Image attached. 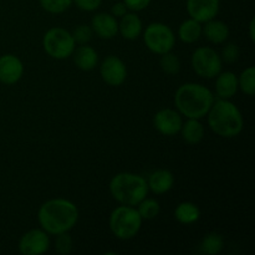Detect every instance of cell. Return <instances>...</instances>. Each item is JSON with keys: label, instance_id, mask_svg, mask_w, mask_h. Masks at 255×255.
<instances>
[{"label": "cell", "instance_id": "1", "mask_svg": "<svg viewBox=\"0 0 255 255\" xmlns=\"http://www.w3.org/2000/svg\"><path fill=\"white\" fill-rule=\"evenodd\" d=\"M79 209L74 202L65 198H52L40 206L37 221L49 236L70 232L79 222Z\"/></svg>", "mask_w": 255, "mask_h": 255}, {"label": "cell", "instance_id": "2", "mask_svg": "<svg viewBox=\"0 0 255 255\" xmlns=\"http://www.w3.org/2000/svg\"><path fill=\"white\" fill-rule=\"evenodd\" d=\"M214 100V94L208 87L196 82L181 85L174 94L177 111L187 119H203L208 114Z\"/></svg>", "mask_w": 255, "mask_h": 255}, {"label": "cell", "instance_id": "3", "mask_svg": "<svg viewBox=\"0 0 255 255\" xmlns=\"http://www.w3.org/2000/svg\"><path fill=\"white\" fill-rule=\"evenodd\" d=\"M207 117H208V126L219 137L234 138L243 131V115L238 106L231 100H214Z\"/></svg>", "mask_w": 255, "mask_h": 255}, {"label": "cell", "instance_id": "4", "mask_svg": "<svg viewBox=\"0 0 255 255\" xmlns=\"http://www.w3.org/2000/svg\"><path fill=\"white\" fill-rule=\"evenodd\" d=\"M110 193L120 204L136 207L148 194V184L139 174L121 172L110 181Z\"/></svg>", "mask_w": 255, "mask_h": 255}, {"label": "cell", "instance_id": "5", "mask_svg": "<svg viewBox=\"0 0 255 255\" xmlns=\"http://www.w3.org/2000/svg\"><path fill=\"white\" fill-rule=\"evenodd\" d=\"M143 219L136 207L124 206L115 208L110 214V229L117 239L129 241L138 234Z\"/></svg>", "mask_w": 255, "mask_h": 255}, {"label": "cell", "instance_id": "6", "mask_svg": "<svg viewBox=\"0 0 255 255\" xmlns=\"http://www.w3.org/2000/svg\"><path fill=\"white\" fill-rule=\"evenodd\" d=\"M44 51L55 60H65L74 54L76 42L71 32L64 27H51L42 37Z\"/></svg>", "mask_w": 255, "mask_h": 255}, {"label": "cell", "instance_id": "7", "mask_svg": "<svg viewBox=\"0 0 255 255\" xmlns=\"http://www.w3.org/2000/svg\"><path fill=\"white\" fill-rule=\"evenodd\" d=\"M143 42L151 52L163 55L173 50L176 35L167 24L151 22L143 31Z\"/></svg>", "mask_w": 255, "mask_h": 255}, {"label": "cell", "instance_id": "8", "mask_svg": "<svg viewBox=\"0 0 255 255\" xmlns=\"http://www.w3.org/2000/svg\"><path fill=\"white\" fill-rule=\"evenodd\" d=\"M193 71L202 79H214L223 67V61L218 52L208 46L198 47L193 51L191 57Z\"/></svg>", "mask_w": 255, "mask_h": 255}, {"label": "cell", "instance_id": "9", "mask_svg": "<svg viewBox=\"0 0 255 255\" xmlns=\"http://www.w3.org/2000/svg\"><path fill=\"white\" fill-rule=\"evenodd\" d=\"M100 75L109 86H121L127 79L126 64L116 55H109L100 65Z\"/></svg>", "mask_w": 255, "mask_h": 255}, {"label": "cell", "instance_id": "10", "mask_svg": "<svg viewBox=\"0 0 255 255\" xmlns=\"http://www.w3.org/2000/svg\"><path fill=\"white\" fill-rule=\"evenodd\" d=\"M50 248V237L44 229H30L19 241V252L24 255H41Z\"/></svg>", "mask_w": 255, "mask_h": 255}, {"label": "cell", "instance_id": "11", "mask_svg": "<svg viewBox=\"0 0 255 255\" xmlns=\"http://www.w3.org/2000/svg\"><path fill=\"white\" fill-rule=\"evenodd\" d=\"M183 120L182 115L177 110L162 109L154 115L153 126L163 136H176L181 132Z\"/></svg>", "mask_w": 255, "mask_h": 255}, {"label": "cell", "instance_id": "12", "mask_svg": "<svg viewBox=\"0 0 255 255\" xmlns=\"http://www.w3.org/2000/svg\"><path fill=\"white\" fill-rule=\"evenodd\" d=\"M187 11L201 24L216 19L221 9V0H187Z\"/></svg>", "mask_w": 255, "mask_h": 255}, {"label": "cell", "instance_id": "13", "mask_svg": "<svg viewBox=\"0 0 255 255\" xmlns=\"http://www.w3.org/2000/svg\"><path fill=\"white\" fill-rule=\"evenodd\" d=\"M24 75V64L12 54L0 56V82L4 85H14L21 80Z\"/></svg>", "mask_w": 255, "mask_h": 255}, {"label": "cell", "instance_id": "14", "mask_svg": "<svg viewBox=\"0 0 255 255\" xmlns=\"http://www.w3.org/2000/svg\"><path fill=\"white\" fill-rule=\"evenodd\" d=\"M91 29L100 39H114L119 34V21L110 12H99L91 19Z\"/></svg>", "mask_w": 255, "mask_h": 255}, {"label": "cell", "instance_id": "15", "mask_svg": "<svg viewBox=\"0 0 255 255\" xmlns=\"http://www.w3.org/2000/svg\"><path fill=\"white\" fill-rule=\"evenodd\" d=\"M119 22V32L125 40H133L138 39L143 32V24L136 12H126L122 17H120Z\"/></svg>", "mask_w": 255, "mask_h": 255}, {"label": "cell", "instance_id": "16", "mask_svg": "<svg viewBox=\"0 0 255 255\" xmlns=\"http://www.w3.org/2000/svg\"><path fill=\"white\" fill-rule=\"evenodd\" d=\"M216 94L219 99L231 100L238 92V76L232 71H221L216 77Z\"/></svg>", "mask_w": 255, "mask_h": 255}, {"label": "cell", "instance_id": "17", "mask_svg": "<svg viewBox=\"0 0 255 255\" xmlns=\"http://www.w3.org/2000/svg\"><path fill=\"white\" fill-rule=\"evenodd\" d=\"M148 191L154 194H164L171 191L174 186V176L168 169H157L148 177Z\"/></svg>", "mask_w": 255, "mask_h": 255}, {"label": "cell", "instance_id": "18", "mask_svg": "<svg viewBox=\"0 0 255 255\" xmlns=\"http://www.w3.org/2000/svg\"><path fill=\"white\" fill-rule=\"evenodd\" d=\"M229 34L231 31L228 25L221 20L212 19L204 22V26H202V35L212 44H224L228 40Z\"/></svg>", "mask_w": 255, "mask_h": 255}, {"label": "cell", "instance_id": "19", "mask_svg": "<svg viewBox=\"0 0 255 255\" xmlns=\"http://www.w3.org/2000/svg\"><path fill=\"white\" fill-rule=\"evenodd\" d=\"M71 56L74 57V62L77 69L82 71H91L99 64V54L94 47L89 46L87 44L80 45L77 49H75Z\"/></svg>", "mask_w": 255, "mask_h": 255}, {"label": "cell", "instance_id": "20", "mask_svg": "<svg viewBox=\"0 0 255 255\" xmlns=\"http://www.w3.org/2000/svg\"><path fill=\"white\" fill-rule=\"evenodd\" d=\"M179 133L182 134V138L186 143L191 146L201 143L204 138V126L201 124L199 120L188 119L186 122H183L182 128Z\"/></svg>", "mask_w": 255, "mask_h": 255}, {"label": "cell", "instance_id": "21", "mask_svg": "<svg viewBox=\"0 0 255 255\" xmlns=\"http://www.w3.org/2000/svg\"><path fill=\"white\" fill-rule=\"evenodd\" d=\"M174 218L178 223L191 226L201 218V209L192 202H182L174 209Z\"/></svg>", "mask_w": 255, "mask_h": 255}, {"label": "cell", "instance_id": "22", "mask_svg": "<svg viewBox=\"0 0 255 255\" xmlns=\"http://www.w3.org/2000/svg\"><path fill=\"white\" fill-rule=\"evenodd\" d=\"M202 36V24L197 20L189 19L184 20L178 27V37L184 44H194Z\"/></svg>", "mask_w": 255, "mask_h": 255}, {"label": "cell", "instance_id": "23", "mask_svg": "<svg viewBox=\"0 0 255 255\" xmlns=\"http://www.w3.org/2000/svg\"><path fill=\"white\" fill-rule=\"evenodd\" d=\"M224 248L223 237L216 232L206 234L199 243V252L206 255H217Z\"/></svg>", "mask_w": 255, "mask_h": 255}, {"label": "cell", "instance_id": "24", "mask_svg": "<svg viewBox=\"0 0 255 255\" xmlns=\"http://www.w3.org/2000/svg\"><path fill=\"white\" fill-rule=\"evenodd\" d=\"M137 211H138L139 216L143 221H151L154 219L161 212V206H159L158 201L154 198H144L137 204Z\"/></svg>", "mask_w": 255, "mask_h": 255}, {"label": "cell", "instance_id": "25", "mask_svg": "<svg viewBox=\"0 0 255 255\" xmlns=\"http://www.w3.org/2000/svg\"><path fill=\"white\" fill-rule=\"evenodd\" d=\"M238 87L247 96L255 94V67L249 66L238 76Z\"/></svg>", "mask_w": 255, "mask_h": 255}, {"label": "cell", "instance_id": "26", "mask_svg": "<svg viewBox=\"0 0 255 255\" xmlns=\"http://www.w3.org/2000/svg\"><path fill=\"white\" fill-rule=\"evenodd\" d=\"M159 65H161V69L163 70V72H166L167 75H177L181 71L182 67L179 57L172 51L161 55Z\"/></svg>", "mask_w": 255, "mask_h": 255}, {"label": "cell", "instance_id": "27", "mask_svg": "<svg viewBox=\"0 0 255 255\" xmlns=\"http://www.w3.org/2000/svg\"><path fill=\"white\" fill-rule=\"evenodd\" d=\"M72 0H40V6L50 14H62L69 10Z\"/></svg>", "mask_w": 255, "mask_h": 255}, {"label": "cell", "instance_id": "28", "mask_svg": "<svg viewBox=\"0 0 255 255\" xmlns=\"http://www.w3.org/2000/svg\"><path fill=\"white\" fill-rule=\"evenodd\" d=\"M55 237H56V239H55V251H56V253L60 255H67L71 253L74 242H72V238L69 234V232L57 234Z\"/></svg>", "mask_w": 255, "mask_h": 255}, {"label": "cell", "instance_id": "29", "mask_svg": "<svg viewBox=\"0 0 255 255\" xmlns=\"http://www.w3.org/2000/svg\"><path fill=\"white\" fill-rule=\"evenodd\" d=\"M72 37H74L75 42L79 45H85L89 44L90 40L92 39V35H94V31H92L91 26L86 24H81L79 26H76L74 29V31L71 32Z\"/></svg>", "mask_w": 255, "mask_h": 255}, {"label": "cell", "instance_id": "30", "mask_svg": "<svg viewBox=\"0 0 255 255\" xmlns=\"http://www.w3.org/2000/svg\"><path fill=\"white\" fill-rule=\"evenodd\" d=\"M241 56V50H239L238 45L234 44V42H228L226 44V46L222 49V61L228 62V64H233Z\"/></svg>", "mask_w": 255, "mask_h": 255}, {"label": "cell", "instance_id": "31", "mask_svg": "<svg viewBox=\"0 0 255 255\" xmlns=\"http://www.w3.org/2000/svg\"><path fill=\"white\" fill-rule=\"evenodd\" d=\"M72 4L82 11H95L101 6L102 0H72Z\"/></svg>", "mask_w": 255, "mask_h": 255}, {"label": "cell", "instance_id": "32", "mask_svg": "<svg viewBox=\"0 0 255 255\" xmlns=\"http://www.w3.org/2000/svg\"><path fill=\"white\" fill-rule=\"evenodd\" d=\"M122 1L125 2L127 9L131 10V11L133 12H137L146 9V7L151 4L152 0H122Z\"/></svg>", "mask_w": 255, "mask_h": 255}, {"label": "cell", "instance_id": "33", "mask_svg": "<svg viewBox=\"0 0 255 255\" xmlns=\"http://www.w3.org/2000/svg\"><path fill=\"white\" fill-rule=\"evenodd\" d=\"M126 12H128V9H127V6L125 5L124 1H120V2H116V4L112 5L111 12H110V14H112L117 19V17L124 16Z\"/></svg>", "mask_w": 255, "mask_h": 255}, {"label": "cell", "instance_id": "34", "mask_svg": "<svg viewBox=\"0 0 255 255\" xmlns=\"http://www.w3.org/2000/svg\"><path fill=\"white\" fill-rule=\"evenodd\" d=\"M255 19H252L251 22H249V37H251L252 42L255 41Z\"/></svg>", "mask_w": 255, "mask_h": 255}]
</instances>
